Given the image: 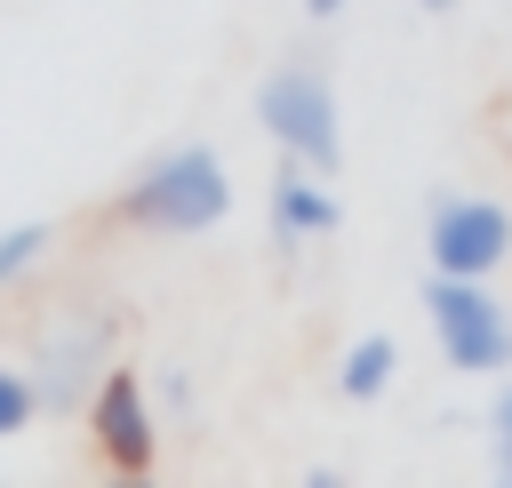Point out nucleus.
Here are the masks:
<instances>
[{"label": "nucleus", "instance_id": "nucleus-8", "mask_svg": "<svg viewBox=\"0 0 512 488\" xmlns=\"http://www.w3.org/2000/svg\"><path fill=\"white\" fill-rule=\"evenodd\" d=\"M392 368H400V344H392V336H360V344L344 352L336 384H344V400H376V392L392 384Z\"/></svg>", "mask_w": 512, "mask_h": 488}, {"label": "nucleus", "instance_id": "nucleus-2", "mask_svg": "<svg viewBox=\"0 0 512 488\" xmlns=\"http://www.w3.org/2000/svg\"><path fill=\"white\" fill-rule=\"evenodd\" d=\"M424 312H432V336H440L448 368H464V376H504L512 368V312L488 296V280L432 272L424 280Z\"/></svg>", "mask_w": 512, "mask_h": 488}, {"label": "nucleus", "instance_id": "nucleus-7", "mask_svg": "<svg viewBox=\"0 0 512 488\" xmlns=\"http://www.w3.org/2000/svg\"><path fill=\"white\" fill-rule=\"evenodd\" d=\"M320 232H336V192L320 184V168H304L296 152H280V168H272V240L304 248Z\"/></svg>", "mask_w": 512, "mask_h": 488}, {"label": "nucleus", "instance_id": "nucleus-5", "mask_svg": "<svg viewBox=\"0 0 512 488\" xmlns=\"http://www.w3.org/2000/svg\"><path fill=\"white\" fill-rule=\"evenodd\" d=\"M88 432H96V456L112 472H144L160 456V424H152V400L128 368H104L96 392H88Z\"/></svg>", "mask_w": 512, "mask_h": 488}, {"label": "nucleus", "instance_id": "nucleus-10", "mask_svg": "<svg viewBox=\"0 0 512 488\" xmlns=\"http://www.w3.org/2000/svg\"><path fill=\"white\" fill-rule=\"evenodd\" d=\"M32 416H40V384H32V376H16V368H0V440H8V432H24Z\"/></svg>", "mask_w": 512, "mask_h": 488}, {"label": "nucleus", "instance_id": "nucleus-12", "mask_svg": "<svg viewBox=\"0 0 512 488\" xmlns=\"http://www.w3.org/2000/svg\"><path fill=\"white\" fill-rule=\"evenodd\" d=\"M304 488H344V472H304Z\"/></svg>", "mask_w": 512, "mask_h": 488}, {"label": "nucleus", "instance_id": "nucleus-6", "mask_svg": "<svg viewBox=\"0 0 512 488\" xmlns=\"http://www.w3.org/2000/svg\"><path fill=\"white\" fill-rule=\"evenodd\" d=\"M96 352H104V328L96 320H72V328H56L48 344H32V360H40V416L48 408H88V392H96Z\"/></svg>", "mask_w": 512, "mask_h": 488}, {"label": "nucleus", "instance_id": "nucleus-9", "mask_svg": "<svg viewBox=\"0 0 512 488\" xmlns=\"http://www.w3.org/2000/svg\"><path fill=\"white\" fill-rule=\"evenodd\" d=\"M48 240H56L48 224H8V232H0V288H16V280L48 256Z\"/></svg>", "mask_w": 512, "mask_h": 488}, {"label": "nucleus", "instance_id": "nucleus-15", "mask_svg": "<svg viewBox=\"0 0 512 488\" xmlns=\"http://www.w3.org/2000/svg\"><path fill=\"white\" fill-rule=\"evenodd\" d=\"M416 8H456V0H416Z\"/></svg>", "mask_w": 512, "mask_h": 488}, {"label": "nucleus", "instance_id": "nucleus-14", "mask_svg": "<svg viewBox=\"0 0 512 488\" xmlns=\"http://www.w3.org/2000/svg\"><path fill=\"white\" fill-rule=\"evenodd\" d=\"M112 488H152V480H144V472H120V480H112Z\"/></svg>", "mask_w": 512, "mask_h": 488}, {"label": "nucleus", "instance_id": "nucleus-3", "mask_svg": "<svg viewBox=\"0 0 512 488\" xmlns=\"http://www.w3.org/2000/svg\"><path fill=\"white\" fill-rule=\"evenodd\" d=\"M256 128H264L280 152H296L304 168H320V176L344 160L336 88H328L320 72H304V64H280V72H264V88H256Z\"/></svg>", "mask_w": 512, "mask_h": 488}, {"label": "nucleus", "instance_id": "nucleus-16", "mask_svg": "<svg viewBox=\"0 0 512 488\" xmlns=\"http://www.w3.org/2000/svg\"><path fill=\"white\" fill-rule=\"evenodd\" d=\"M496 488H512V480H504V472H496Z\"/></svg>", "mask_w": 512, "mask_h": 488}, {"label": "nucleus", "instance_id": "nucleus-11", "mask_svg": "<svg viewBox=\"0 0 512 488\" xmlns=\"http://www.w3.org/2000/svg\"><path fill=\"white\" fill-rule=\"evenodd\" d=\"M488 456H496V472L512 480V384H504L496 408H488Z\"/></svg>", "mask_w": 512, "mask_h": 488}, {"label": "nucleus", "instance_id": "nucleus-13", "mask_svg": "<svg viewBox=\"0 0 512 488\" xmlns=\"http://www.w3.org/2000/svg\"><path fill=\"white\" fill-rule=\"evenodd\" d=\"M304 8H312V16H336V8H344V0H304Z\"/></svg>", "mask_w": 512, "mask_h": 488}, {"label": "nucleus", "instance_id": "nucleus-1", "mask_svg": "<svg viewBox=\"0 0 512 488\" xmlns=\"http://www.w3.org/2000/svg\"><path fill=\"white\" fill-rule=\"evenodd\" d=\"M120 216L136 232H168V240H192L208 224L232 216V176L208 144H176V152H152L136 168V184L120 192Z\"/></svg>", "mask_w": 512, "mask_h": 488}, {"label": "nucleus", "instance_id": "nucleus-4", "mask_svg": "<svg viewBox=\"0 0 512 488\" xmlns=\"http://www.w3.org/2000/svg\"><path fill=\"white\" fill-rule=\"evenodd\" d=\"M424 256H432V272L488 280V272L512 256V208L488 200V192H448V200H432V216H424Z\"/></svg>", "mask_w": 512, "mask_h": 488}]
</instances>
